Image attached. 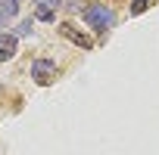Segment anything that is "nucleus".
<instances>
[{"label":"nucleus","instance_id":"f257e3e1","mask_svg":"<svg viewBox=\"0 0 159 155\" xmlns=\"http://www.w3.org/2000/svg\"><path fill=\"white\" fill-rule=\"evenodd\" d=\"M84 22H88L94 31L106 34V28H112V25H116V13H112L106 3H91V6L84 10Z\"/></svg>","mask_w":159,"mask_h":155},{"label":"nucleus","instance_id":"f03ea898","mask_svg":"<svg viewBox=\"0 0 159 155\" xmlns=\"http://www.w3.org/2000/svg\"><path fill=\"white\" fill-rule=\"evenodd\" d=\"M31 78H34V84H41V87L53 84L56 62H53V59H34V62H31Z\"/></svg>","mask_w":159,"mask_h":155},{"label":"nucleus","instance_id":"7ed1b4c3","mask_svg":"<svg viewBox=\"0 0 159 155\" xmlns=\"http://www.w3.org/2000/svg\"><path fill=\"white\" fill-rule=\"evenodd\" d=\"M59 34H62L66 40H72L75 47H81V50H91V47H94V40H91L84 31H78L72 22H62V25H59Z\"/></svg>","mask_w":159,"mask_h":155},{"label":"nucleus","instance_id":"20e7f679","mask_svg":"<svg viewBox=\"0 0 159 155\" xmlns=\"http://www.w3.org/2000/svg\"><path fill=\"white\" fill-rule=\"evenodd\" d=\"M19 53V44H16V34H0V62H7Z\"/></svg>","mask_w":159,"mask_h":155},{"label":"nucleus","instance_id":"39448f33","mask_svg":"<svg viewBox=\"0 0 159 155\" xmlns=\"http://www.w3.org/2000/svg\"><path fill=\"white\" fill-rule=\"evenodd\" d=\"M56 3L59 0H38V19L41 22H53V16H56Z\"/></svg>","mask_w":159,"mask_h":155},{"label":"nucleus","instance_id":"423d86ee","mask_svg":"<svg viewBox=\"0 0 159 155\" xmlns=\"http://www.w3.org/2000/svg\"><path fill=\"white\" fill-rule=\"evenodd\" d=\"M147 6H150V0H131V16H140Z\"/></svg>","mask_w":159,"mask_h":155},{"label":"nucleus","instance_id":"0eeeda50","mask_svg":"<svg viewBox=\"0 0 159 155\" xmlns=\"http://www.w3.org/2000/svg\"><path fill=\"white\" fill-rule=\"evenodd\" d=\"M16 0H7V3H0V13H3V16H16Z\"/></svg>","mask_w":159,"mask_h":155},{"label":"nucleus","instance_id":"6e6552de","mask_svg":"<svg viewBox=\"0 0 159 155\" xmlns=\"http://www.w3.org/2000/svg\"><path fill=\"white\" fill-rule=\"evenodd\" d=\"M16 34H31V19H22L19 28H16Z\"/></svg>","mask_w":159,"mask_h":155},{"label":"nucleus","instance_id":"1a4fd4ad","mask_svg":"<svg viewBox=\"0 0 159 155\" xmlns=\"http://www.w3.org/2000/svg\"><path fill=\"white\" fill-rule=\"evenodd\" d=\"M0 22H3V13H0Z\"/></svg>","mask_w":159,"mask_h":155}]
</instances>
